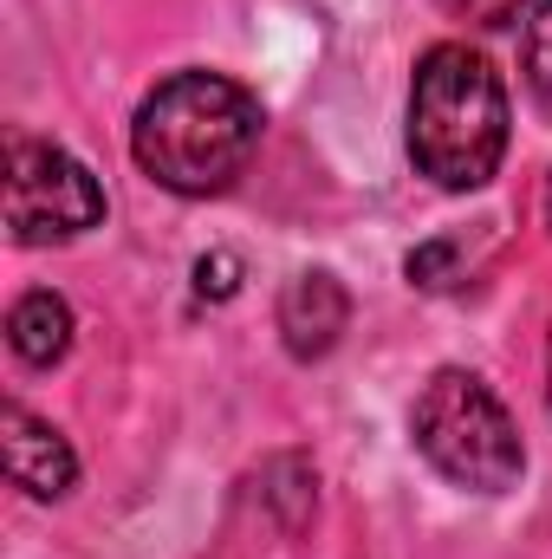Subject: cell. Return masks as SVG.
Instances as JSON below:
<instances>
[{
    "instance_id": "8fae6325",
    "label": "cell",
    "mask_w": 552,
    "mask_h": 559,
    "mask_svg": "<svg viewBox=\"0 0 552 559\" xmlns=\"http://www.w3.org/2000/svg\"><path fill=\"white\" fill-rule=\"evenodd\" d=\"M547 228H552V176H547Z\"/></svg>"
},
{
    "instance_id": "7c38bea8",
    "label": "cell",
    "mask_w": 552,
    "mask_h": 559,
    "mask_svg": "<svg viewBox=\"0 0 552 559\" xmlns=\"http://www.w3.org/2000/svg\"><path fill=\"white\" fill-rule=\"evenodd\" d=\"M547 404H552V378H547Z\"/></svg>"
},
{
    "instance_id": "9c48e42d",
    "label": "cell",
    "mask_w": 552,
    "mask_h": 559,
    "mask_svg": "<svg viewBox=\"0 0 552 559\" xmlns=\"http://www.w3.org/2000/svg\"><path fill=\"white\" fill-rule=\"evenodd\" d=\"M235 286H241V261L235 254H202L195 261V293L202 299H235Z\"/></svg>"
},
{
    "instance_id": "30bf717a",
    "label": "cell",
    "mask_w": 552,
    "mask_h": 559,
    "mask_svg": "<svg viewBox=\"0 0 552 559\" xmlns=\"http://www.w3.org/2000/svg\"><path fill=\"white\" fill-rule=\"evenodd\" d=\"M455 20H468V26H514L520 13H527V0H442Z\"/></svg>"
},
{
    "instance_id": "ba28073f",
    "label": "cell",
    "mask_w": 552,
    "mask_h": 559,
    "mask_svg": "<svg viewBox=\"0 0 552 559\" xmlns=\"http://www.w3.org/2000/svg\"><path fill=\"white\" fill-rule=\"evenodd\" d=\"M520 72H527V92L540 98V111L552 118V0H540V7H533V20H527Z\"/></svg>"
},
{
    "instance_id": "7a4b0ae2",
    "label": "cell",
    "mask_w": 552,
    "mask_h": 559,
    "mask_svg": "<svg viewBox=\"0 0 552 559\" xmlns=\"http://www.w3.org/2000/svg\"><path fill=\"white\" fill-rule=\"evenodd\" d=\"M507 85L501 72L461 46L442 39L416 59L410 85V163L435 189H481L507 156Z\"/></svg>"
},
{
    "instance_id": "3957f363",
    "label": "cell",
    "mask_w": 552,
    "mask_h": 559,
    "mask_svg": "<svg viewBox=\"0 0 552 559\" xmlns=\"http://www.w3.org/2000/svg\"><path fill=\"white\" fill-rule=\"evenodd\" d=\"M410 436L422 462L468 495H507L527 468V449H520V429L507 417V404L461 365H442L422 384L410 411Z\"/></svg>"
},
{
    "instance_id": "8992f818",
    "label": "cell",
    "mask_w": 552,
    "mask_h": 559,
    "mask_svg": "<svg viewBox=\"0 0 552 559\" xmlns=\"http://www.w3.org/2000/svg\"><path fill=\"white\" fill-rule=\"evenodd\" d=\"M345 325H351V293L338 286V274L305 267V274L286 280V293H279V338H286V352L299 365L325 358L345 338Z\"/></svg>"
},
{
    "instance_id": "277c9868",
    "label": "cell",
    "mask_w": 552,
    "mask_h": 559,
    "mask_svg": "<svg viewBox=\"0 0 552 559\" xmlns=\"http://www.w3.org/2000/svg\"><path fill=\"white\" fill-rule=\"evenodd\" d=\"M98 222H105V189L72 150L26 131L7 138V235L20 248L79 241Z\"/></svg>"
},
{
    "instance_id": "52a82bcc",
    "label": "cell",
    "mask_w": 552,
    "mask_h": 559,
    "mask_svg": "<svg viewBox=\"0 0 552 559\" xmlns=\"http://www.w3.org/2000/svg\"><path fill=\"white\" fill-rule=\"evenodd\" d=\"M7 345H13V358H20V365H33V371L59 365V358L72 352V306H65L52 286L20 293V299H13V312H7Z\"/></svg>"
},
{
    "instance_id": "6da1fadb",
    "label": "cell",
    "mask_w": 552,
    "mask_h": 559,
    "mask_svg": "<svg viewBox=\"0 0 552 559\" xmlns=\"http://www.w3.org/2000/svg\"><path fill=\"white\" fill-rule=\"evenodd\" d=\"M261 98L221 72L163 79L131 118V156L169 195H221L261 150Z\"/></svg>"
},
{
    "instance_id": "5b68a950",
    "label": "cell",
    "mask_w": 552,
    "mask_h": 559,
    "mask_svg": "<svg viewBox=\"0 0 552 559\" xmlns=\"http://www.w3.org/2000/svg\"><path fill=\"white\" fill-rule=\"evenodd\" d=\"M0 442H7V481H13L20 495H33V501L72 495L79 455H72V442H65L52 423H39L26 404L7 397V411H0Z\"/></svg>"
}]
</instances>
